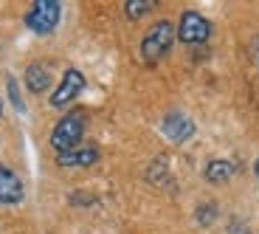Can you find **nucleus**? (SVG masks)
<instances>
[{
	"instance_id": "1",
	"label": "nucleus",
	"mask_w": 259,
	"mask_h": 234,
	"mask_svg": "<svg viewBox=\"0 0 259 234\" xmlns=\"http://www.w3.org/2000/svg\"><path fill=\"white\" fill-rule=\"evenodd\" d=\"M175 26L169 20H158L155 26L149 28L141 40V59L147 65H155L158 59H163L172 48V40H175Z\"/></svg>"
},
{
	"instance_id": "2",
	"label": "nucleus",
	"mask_w": 259,
	"mask_h": 234,
	"mask_svg": "<svg viewBox=\"0 0 259 234\" xmlns=\"http://www.w3.org/2000/svg\"><path fill=\"white\" fill-rule=\"evenodd\" d=\"M84 124L88 122H84L82 110L65 113V116L57 122V127L51 130V147L57 152H65V150L79 147V141H82V136H84Z\"/></svg>"
},
{
	"instance_id": "3",
	"label": "nucleus",
	"mask_w": 259,
	"mask_h": 234,
	"mask_svg": "<svg viewBox=\"0 0 259 234\" xmlns=\"http://www.w3.org/2000/svg\"><path fill=\"white\" fill-rule=\"evenodd\" d=\"M59 14H62V6L57 0H37L26 14V26L34 34H51L59 23Z\"/></svg>"
},
{
	"instance_id": "4",
	"label": "nucleus",
	"mask_w": 259,
	"mask_h": 234,
	"mask_svg": "<svg viewBox=\"0 0 259 234\" xmlns=\"http://www.w3.org/2000/svg\"><path fill=\"white\" fill-rule=\"evenodd\" d=\"M175 34H178L181 43H186V46H200V43H206V40L211 37V23L197 12H183Z\"/></svg>"
},
{
	"instance_id": "5",
	"label": "nucleus",
	"mask_w": 259,
	"mask_h": 234,
	"mask_svg": "<svg viewBox=\"0 0 259 234\" xmlns=\"http://www.w3.org/2000/svg\"><path fill=\"white\" fill-rule=\"evenodd\" d=\"M84 85H88L84 73L79 71V68H68L65 76H62V82H59V88L51 93V104L54 107H65V104L73 102V99L84 91Z\"/></svg>"
},
{
	"instance_id": "6",
	"label": "nucleus",
	"mask_w": 259,
	"mask_h": 234,
	"mask_svg": "<svg viewBox=\"0 0 259 234\" xmlns=\"http://www.w3.org/2000/svg\"><path fill=\"white\" fill-rule=\"evenodd\" d=\"M161 130H163V136H166L169 141L183 144V141H189V138L194 136V122L186 116V113L172 110V113H166V116H163Z\"/></svg>"
},
{
	"instance_id": "7",
	"label": "nucleus",
	"mask_w": 259,
	"mask_h": 234,
	"mask_svg": "<svg viewBox=\"0 0 259 234\" xmlns=\"http://www.w3.org/2000/svg\"><path fill=\"white\" fill-rule=\"evenodd\" d=\"M20 201H23V181H20V175L14 169L0 164V203L14 206Z\"/></svg>"
},
{
	"instance_id": "8",
	"label": "nucleus",
	"mask_w": 259,
	"mask_h": 234,
	"mask_svg": "<svg viewBox=\"0 0 259 234\" xmlns=\"http://www.w3.org/2000/svg\"><path fill=\"white\" fill-rule=\"evenodd\" d=\"M99 161V150L96 147H73V150L57 152V164L59 167H91Z\"/></svg>"
},
{
	"instance_id": "9",
	"label": "nucleus",
	"mask_w": 259,
	"mask_h": 234,
	"mask_svg": "<svg viewBox=\"0 0 259 234\" xmlns=\"http://www.w3.org/2000/svg\"><path fill=\"white\" fill-rule=\"evenodd\" d=\"M234 164L228 161V158H211V161L206 164V169H203V175H206V181L208 183H228L231 181V175H234Z\"/></svg>"
},
{
	"instance_id": "10",
	"label": "nucleus",
	"mask_w": 259,
	"mask_h": 234,
	"mask_svg": "<svg viewBox=\"0 0 259 234\" xmlns=\"http://www.w3.org/2000/svg\"><path fill=\"white\" fill-rule=\"evenodd\" d=\"M48 85H51V73L42 62H34V65L26 68V88L31 93H46Z\"/></svg>"
},
{
	"instance_id": "11",
	"label": "nucleus",
	"mask_w": 259,
	"mask_h": 234,
	"mask_svg": "<svg viewBox=\"0 0 259 234\" xmlns=\"http://www.w3.org/2000/svg\"><path fill=\"white\" fill-rule=\"evenodd\" d=\"M155 9V0H127L124 3V14H127L130 20H141L144 14H149Z\"/></svg>"
},
{
	"instance_id": "12",
	"label": "nucleus",
	"mask_w": 259,
	"mask_h": 234,
	"mask_svg": "<svg viewBox=\"0 0 259 234\" xmlns=\"http://www.w3.org/2000/svg\"><path fill=\"white\" fill-rule=\"evenodd\" d=\"M214 220H217V203H200V209H197V223L200 226H211Z\"/></svg>"
},
{
	"instance_id": "13",
	"label": "nucleus",
	"mask_w": 259,
	"mask_h": 234,
	"mask_svg": "<svg viewBox=\"0 0 259 234\" xmlns=\"http://www.w3.org/2000/svg\"><path fill=\"white\" fill-rule=\"evenodd\" d=\"M6 85H9V96H12V104L17 107V110H26V104H23V99H20V91H17V79L9 76Z\"/></svg>"
},
{
	"instance_id": "14",
	"label": "nucleus",
	"mask_w": 259,
	"mask_h": 234,
	"mask_svg": "<svg viewBox=\"0 0 259 234\" xmlns=\"http://www.w3.org/2000/svg\"><path fill=\"white\" fill-rule=\"evenodd\" d=\"M228 234H248V228L242 226V223H231V228H228Z\"/></svg>"
},
{
	"instance_id": "15",
	"label": "nucleus",
	"mask_w": 259,
	"mask_h": 234,
	"mask_svg": "<svg viewBox=\"0 0 259 234\" xmlns=\"http://www.w3.org/2000/svg\"><path fill=\"white\" fill-rule=\"evenodd\" d=\"M253 57H256V65H259V40L253 43Z\"/></svg>"
},
{
	"instance_id": "16",
	"label": "nucleus",
	"mask_w": 259,
	"mask_h": 234,
	"mask_svg": "<svg viewBox=\"0 0 259 234\" xmlns=\"http://www.w3.org/2000/svg\"><path fill=\"white\" fill-rule=\"evenodd\" d=\"M253 169H256V178H259V158H256V167H253Z\"/></svg>"
},
{
	"instance_id": "17",
	"label": "nucleus",
	"mask_w": 259,
	"mask_h": 234,
	"mask_svg": "<svg viewBox=\"0 0 259 234\" xmlns=\"http://www.w3.org/2000/svg\"><path fill=\"white\" fill-rule=\"evenodd\" d=\"M0 116H3V102H0Z\"/></svg>"
}]
</instances>
